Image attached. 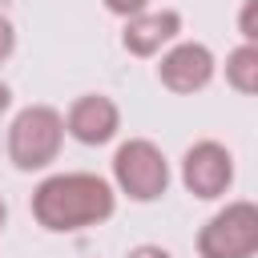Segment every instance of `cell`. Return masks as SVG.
<instances>
[{"mask_svg":"<svg viewBox=\"0 0 258 258\" xmlns=\"http://www.w3.org/2000/svg\"><path fill=\"white\" fill-rule=\"evenodd\" d=\"M117 210V189L101 173H52L32 189V218L48 234H73L109 222Z\"/></svg>","mask_w":258,"mask_h":258,"instance_id":"1","label":"cell"},{"mask_svg":"<svg viewBox=\"0 0 258 258\" xmlns=\"http://www.w3.org/2000/svg\"><path fill=\"white\" fill-rule=\"evenodd\" d=\"M64 145V117L52 105H24L8 125V161L20 173L48 169Z\"/></svg>","mask_w":258,"mask_h":258,"instance_id":"2","label":"cell"},{"mask_svg":"<svg viewBox=\"0 0 258 258\" xmlns=\"http://www.w3.org/2000/svg\"><path fill=\"white\" fill-rule=\"evenodd\" d=\"M129 202H157L169 189V161L149 137H129L113 153V181Z\"/></svg>","mask_w":258,"mask_h":258,"instance_id":"3","label":"cell"},{"mask_svg":"<svg viewBox=\"0 0 258 258\" xmlns=\"http://www.w3.org/2000/svg\"><path fill=\"white\" fill-rule=\"evenodd\" d=\"M202 258H254L258 254V206L230 202L198 230Z\"/></svg>","mask_w":258,"mask_h":258,"instance_id":"4","label":"cell"},{"mask_svg":"<svg viewBox=\"0 0 258 258\" xmlns=\"http://www.w3.org/2000/svg\"><path fill=\"white\" fill-rule=\"evenodd\" d=\"M181 185L202 202L222 198L234 185V153L222 141H210V137L194 141L181 157Z\"/></svg>","mask_w":258,"mask_h":258,"instance_id":"5","label":"cell"},{"mask_svg":"<svg viewBox=\"0 0 258 258\" xmlns=\"http://www.w3.org/2000/svg\"><path fill=\"white\" fill-rule=\"evenodd\" d=\"M214 73H218V60L202 40H177L173 48L161 52V64H157V81L181 97L206 89L214 81Z\"/></svg>","mask_w":258,"mask_h":258,"instance_id":"6","label":"cell"},{"mask_svg":"<svg viewBox=\"0 0 258 258\" xmlns=\"http://www.w3.org/2000/svg\"><path fill=\"white\" fill-rule=\"evenodd\" d=\"M60 117H64V133H69L73 141H81V145H105V141H113L117 129H121V109H117V101L105 97V93H85V97H77V101L69 105V113H60Z\"/></svg>","mask_w":258,"mask_h":258,"instance_id":"7","label":"cell"},{"mask_svg":"<svg viewBox=\"0 0 258 258\" xmlns=\"http://www.w3.org/2000/svg\"><path fill=\"white\" fill-rule=\"evenodd\" d=\"M177 32H181V12L177 8H145V12L125 20L121 44L133 56H157L165 44L177 40Z\"/></svg>","mask_w":258,"mask_h":258,"instance_id":"8","label":"cell"},{"mask_svg":"<svg viewBox=\"0 0 258 258\" xmlns=\"http://www.w3.org/2000/svg\"><path fill=\"white\" fill-rule=\"evenodd\" d=\"M226 85L242 97H250L258 89V44H238L226 56Z\"/></svg>","mask_w":258,"mask_h":258,"instance_id":"9","label":"cell"},{"mask_svg":"<svg viewBox=\"0 0 258 258\" xmlns=\"http://www.w3.org/2000/svg\"><path fill=\"white\" fill-rule=\"evenodd\" d=\"M238 32H242V44H258V0H242Z\"/></svg>","mask_w":258,"mask_h":258,"instance_id":"10","label":"cell"},{"mask_svg":"<svg viewBox=\"0 0 258 258\" xmlns=\"http://www.w3.org/2000/svg\"><path fill=\"white\" fill-rule=\"evenodd\" d=\"M105 8H109L113 16H125V20H129V16L145 12V8H149V0H105Z\"/></svg>","mask_w":258,"mask_h":258,"instance_id":"11","label":"cell"},{"mask_svg":"<svg viewBox=\"0 0 258 258\" xmlns=\"http://www.w3.org/2000/svg\"><path fill=\"white\" fill-rule=\"evenodd\" d=\"M12 48H16V28H12L8 16H0V60H8Z\"/></svg>","mask_w":258,"mask_h":258,"instance_id":"12","label":"cell"},{"mask_svg":"<svg viewBox=\"0 0 258 258\" xmlns=\"http://www.w3.org/2000/svg\"><path fill=\"white\" fill-rule=\"evenodd\" d=\"M125 258H173V254H169V250H161V246H149V242H145V246H133Z\"/></svg>","mask_w":258,"mask_h":258,"instance_id":"13","label":"cell"},{"mask_svg":"<svg viewBox=\"0 0 258 258\" xmlns=\"http://www.w3.org/2000/svg\"><path fill=\"white\" fill-rule=\"evenodd\" d=\"M8 105H12V89H8V85H4V81H0V113H4V109H8Z\"/></svg>","mask_w":258,"mask_h":258,"instance_id":"14","label":"cell"},{"mask_svg":"<svg viewBox=\"0 0 258 258\" xmlns=\"http://www.w3.org/2000/svg\"><path fill=\"white\" fill-rule=\"evenodd\" d=\"M4 226H8V206L0 202V230H4Z\"/></svg>","mask_w":258,"mask_h":258,"instance_id":"15","label":"cell"}]
</instances>
